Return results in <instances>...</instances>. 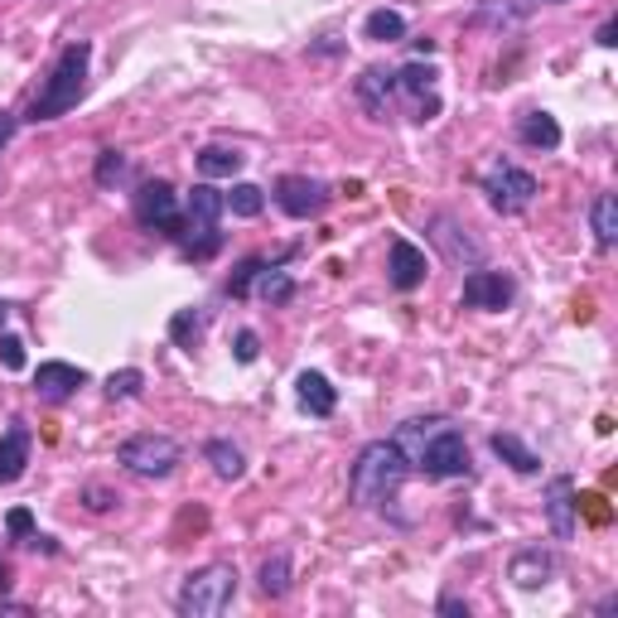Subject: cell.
<instances>
[{
	"label": "cell",
	"mask_w": 618,
	"mask_h": 618,
	"mask_svg": "<svg viewBox=\"0 0 618 618\" xmlns=\"http://www.w3.org/2000/svg\"><path fill=\"white\" fill-rule=\"evenodd\" d=\"M411 464L406 454H401L392 440H372V445L358 449V459H353L348 469V498L358 502V508H392L401 484H406Z\"/></svg>",
	"instance_id": "1"
},
{
	"label": "cell",
	"mask_w": 618,
	"mask_h": 618,
	"mask_svg": "<svg viewBox=\"0 0 618 618\" xmlns=\"http://www.w3.org/2000/svg\"><path fill=\"white\" fill-rule=\"evenodd\" d=\"M87 68H93V44H87V40L63 44L54 73H48L44 87L34 93V102H30V111H24V121L40 126V121L68 117V111L83 102V93H87Z\"/></svg>",
	"instance_id": "2"
},
{
	"label": "cell",
	"mask_w": 618,
	"mask_h": 618,
	"mask_svg": "<svg viewBox=\"0 0 618 618\" xmlns=\"http://www.w3.org/2000/svg\"><path fill=\"white\" fill-rule=\"evenodd\" d=\"M223 194L213 184H194V194H188V208H184V227H180V251L184 261H208L223 251Z\"/></svg>",
	"instance_id": "3"
},
{
	"label": "cell",
	"mask_w": 618,
	"mask_h": 618,
	"mask_svg": "<svg viewBox=\"0 0 618 618\" xmlns=\"http://www.w3.org/2000/svg\"><path fill=\"white\" fill-rule=\"evenodd\" d=\"M232 599H237V565L213 561L204 571L184 575L180 595H174V609H180V618H218L232 609Z\"/></svg>",
	"instance_id": "4"
},
{
	"label": "cell",
	"mask_w": 618,
	"mask_h": 618,
	"mask_svg": "<svg viewBox=\"0 0 618 618\" xmlns=\"http://www.w3.org/2000/svg\"><path fill=\"white\" fill-rule=\"evenodd\" d=\"M536 194H541L536 174H527L522 165H512V160H494V165L484 170V198L494 213H502V218L527 213L536 204Z\"/></svg>",
	"instance_id": "5"
},
{
	"label": "cell",
	"mask_w": 618,
	"mask_h": 618,
	"mask_svg": "<svg viewBox=\"0 0 618 618\" xmlns=\"http://www.w3.org/2000/svg\"><path fill=\"white\" fill-rule=\"evenodd\" d=\"M411 469L425 474V478H435V484H449V478H469V474H474L469 440L454 431V425H445V431H435L431 440H425V449L415 454Z\"/></svg>",
	"instance_id": "6"
},
{
	"label": "cell",
	"mask_w": 618,
	"mask_h": 618,
	"mask_svg": "<svg viewBox=\"0 0 618 618\" xmlns=\"http://www.w3.org/2000/svg\"><path fill=\"white\" fill-rule=\"evenodd\" d=\"M117 464L141 478H170L184 464V449L170 435H131V440H121Z\"/></svg>",
	"instance_id": "7"
},
{
	"label": "cell",
	"mask_w": 618,
	"mask_h": 618,
	"mask_svg": "<svg viewBox=\"0 0 618 618\" xmlns=\"http://www.w3.org/2000/svg\"><path fill=\"white\" fill-rule=\"evenodd\" d=\"M131 213L145 232H165V237H180L184 227V213H180V194H174L170 180H145L141 188L131 194Z\"/></svg>",
	"instance_id": "8"
},
{
	"label": "cell",
	"mask_w": 618,
	"mask_h": 618,
	"mask_svg": "<svg viewBox=\"0 0 618 618\" xmlns=\"http://www.w3.org/2000/svg\"><path fill=\"white\" fill-rule=\"evenodd\" d=\"M329 204H334V188L324 180H310V174H281V180H275V208H281L285 218L310 223Z\"/></svg>",
	"instance_id": "9"
},
{
	"label": "cell",
	"mask_w": 618,
	"mask_h": 618,
	"mask_svg": "<svg viewBox=\"0 0 618 618\" xmlns=\"http://www.w3.org/2000/svg\"><path fill=\"white\" fill-rule=\"evenodd\" d=\"M397 97H406L415 121H435L440 117V73L421 58L406 63V68H397Z\"/></svg>",
	"instance_id": "10"
},
{
	"label": "cell",
	"mask_w": 618,
	"mask_h": 618,
	"mask_svg": "<svg viewBox=\"0 0 618 618\" xmlns=\"http://www.w3.org/2000/svg\"><path fill=\"white\" fill-rule=\"evenodd\" d=\"M512 295H517V281H512L508 271L474 267L469 275H464V305H469V310L498 314V310H508V305H512Z\"/></svg>",
	"instance_id": "11"
},
{
	"label": "cell",
	"mask_w": 618,
	"mask_h": 618,
	"mask_svg": "<svg viewBox=\"0 0 618 618\" xmlns=\"http://www.w3.org/2000/svg\"><path fill=\"white\" fill-rule=\"evenodd\" d=\"M431 242L440 247V257L449 261V267H484V247L469 237V227L459 218H449V213H435L431 218Z\"/></svg>",
	"instance_id": "12"
},
{
	"label": "cell",
	"mask_w": 618,
	"mask_h": 618,
	"mask_svg": "<svg viewBox=\"0 0 618 618\" xmlns=\"http://www.w3.org/2000/svg\"><path fill=\"white\" fill-rule=\"evenodd\" d=\"M546 522H551V536L556 541H571L575 536V527H579V488H575V478L571 474H556L546 484Z\"/></svg>",
	"instance_id": "13"
},
{
	"label": "cell",
	"mask_w": 618,
	"mask_h": 618,
	"mask_svg": "<svg viewBox=\"0 0 618 618\" xmlns=\"http://www.w3.org/2000/svg\"><path fill=\"white\" fill-rule=\"evenodd\" d=\"M387 275H392V285L401 295H411L415 285H425V275H431V261H425V251L406 242V237H392V247H387Z\"/></svg>",
	"instance_id": "14"
},
{
	"label": "cell",
	"mask_w": 618,
	"mask_h": 618,
	"mask_svg": "<svg viewBox=\"0 0 618 618\" xmlns=\"http://www.w3.org/2000/svg\"><path fill=\"white\" fill-rule=\"evenodd\" d=\"M551 575H556V556L546 546H522L508 561V579L517 589H541V585H551Z\"/></svg>",
	"instance_id": "15"
},
{
	"label": "cell",
	"mask_w": 618,
	"mask_h": 618,
	"mask_svg": "<svg viewBox=\"0 0 618 618\" xmlns=\"http://www.w3.org/2000/svg\"><path fill=\"white\" fill-rule=\"evenodd\" d=\"M78 387H87V372L73 368V362H40V372H34V392L40 401H68Z\"/></svg>",
	"instance_id": "16"
},
{
	"label": "cell",
	"mask_w": 618,
	"mask_h": 618,
	"mask_svg": "<svg viewBox=\"0 0 618 618\" xmlns=\"http://www.w3.org/2000/svg\"><path fill=\"white\" fill-rule=\"evenodd\" d=\"M30 449H34V435L24 421H10V431L0 435V484H20L24 464H30Z\"/></svg>",
	"instance_id": "17"
},
{
	"label": "cell",
	"mask_w": 618,
	"mask_h": 618,
	"mask_svg": "<svg viewBox=\"0 0 618 618\" xmlns=\"http://www.w3.org/2000/svg\"><path fill=\"white\" fill-rule=\"evenodd\" d=\"M353 93H358V102L368 107L377 121H387V111H392V97H397V68H368Z\"/></svg>",
	"instance_id": "18"
},
{
	"label": "cell",
	"mask_w": 618,
	"mask_h": 618,
	"mask_svg": "<svg viewBox=\"0 0 618 618\" xmlns=\"http://www.w3.org/2000/svg\"><path fill=\"white\" fill-rule=\"evenodd\" d=\"M295 401H300V411L319 415V421L338 411V392H334V382L324 372H300L295 377Z\"/></svg>",
	"instance_id": "19"
},
{
	"label": "cell",
	"mask_w": 618,
	"mask_h": 618,
	"mask_svg": "<svg viewBox=\"0 0 618 618\" xmlns=\"http://www.w3.org/2000/svg\"><path fill=\"white\" fill-rule=\"evenodd\" d=\"M449 425V415H411V421H401L397 425V435H392V445L406 454V464H415V454L425 449V440H431L435 431H445Z\"/></svg>",
	"instance_id": "20"
},
{
	"label": "cell",
	"mask_w": 618,
	"mask_h": 618,
	"mask_svg": "<svg viewBox=\"0 0 618 618\" xmlns=\"http://www.w3.org/2000/svg\"><path fill=\"white\" fill-rule=\"evenodd\" d=\"M517 141L532 150H556L561 145V121L551 111H522L517 117Z\"/></svg>",
	"instance_id": "21"
},
{
	"label": "cell",
	"mask_w": 618,
	"mask_h": 618,
	"mask_svg": "<svg viewBox=\"0 0 618 618\" xmlns=\"http://www.w3.org/2000/svg\"><path fill=\"white\" fill-rule=\"evenodd\" d=\"M194 165H198L204 180H232V174L247 165V155H242V150H232V145H204L194 155Z\"/></svg>",
	"instance_id": "22"
},
{
	"label": "cell",
	"mask_w": 618,
	"mask_h": 618,
	"mask_svg": "<svg viewBox=\"0 0 618 618\" xmlns=\"http://www.w3.org/2000/svg\"><path fill=\"white\" fill-rule=\"evenodd\" d=\"M257 295L267 300L271 310L290 305V300H295V275H290L285 267H275V261H267V267L257 271Z\"/></svg>",
	"instance_id": "23"
},
{
	"label": "cell",
	"mask_w": 618,
	"mask_h": 618,
	"mask_svg": "<svg viewBox=\"0 0 618 618\" xmlns=\"http://www.w3.org/2000/svg\"><path fill=\"white\" fill-rule=\"evenodd\" d=\"M362 40L401 44V40H406V15H401V10H372V15L362 20Z\"/></svg>",
	"instance_id": "24"
},
{
	"label": "cell",
	"mask_w": 618,
	"mask_h": 618,
	"mask_svg": "<svg viewBox=\"0 0 618 618\" xmlns=\"http://www.w3.org/2000/svg\"><path fill=\"white\" fill-rule=\"evenodd\" d=\"M488 445H494V454H498L502 464H508L512 474H536V469H541V459H536V454L527 449L517 435H508V431H498L494 440H488Z\"/></svg>",
	"instance_id": "25"
},
{
	"label": "cell",
	"mask_w": 618,
	"mask_h": 618,
	"mask_svg": "<svg viewBox=\"0 0 618 618\" xmlns=\"http://www.w3.org/2000/svg\"><path fill=\"white\" fill-rule=\"evenodd\" d=\"M589 227H595L599 251H609L618 242V198L614 194H599L595 204H589Z\"/></svg>",
	"instance_id": "26"
},
{
	"label": "cell",
	"mask_w": 618,
	"mask_h": 618,
	"mask_svg": "<svg viewBox=\"0 0 618 618\" xmlns=\"http://www.w3.org/2000/svg\"><path fill=\"white\" fill-rule=\"evenodd\" d=\"M204 459L213 464V474L227 478V484H232V478H242V469H247L242 449H237L232 440H208V445H204Z\"/></svg>",
	"instance_id": "27"
},
{
	"label": "cell",
	"mask_w": 618,
	"mask_h": 618,
	"mask_svg": "<svg viewBox=\"0 0 618 618\" xmlns=\"http://www.w3.org/2000/svg\"><path fill=\"white\" fill-rule=\"evenodd\" d=\"M257 585H261V595H267V599H285V589H290V556H285V551H275V556L261 561Z\"/></svg>",
	"instance_id": "28"
},
{
	"label": "cell",
	"mask_w": 618,
	"mask_h": 618,
	"mask_svg": "<svg viewBox=\"0 0 618 618\" xmlns=\"http://www.w3.org/2000/svg\"><path fill=\"white\" fill-rule=\"evenodd\" d=\"M223 204L232 218H261L267 208V188L261 184H232V194H223Z\"/></svg>",
	"instance_id": "29"
},
{
	"label": "cell",
	"mask_w": 618,
	"mask_h": 618,
	"mask_svg": "<svg viewBox=\"0 0 618 618\" xmlns=\"http://www.w3.org/2000/svg\"><path fill=\"white\" fill-rule=\"evenodd\" d=\"M170 338L180 348L194 353L198 344H204V314L198 310H174V319H170Z\"/></svg>",
	"instance_id": "30"
},
{
	"label": "cell",
	"mask_w": 618,
	"mask_h": 618,
	"mask_svg": "<svg viewBox=\"0 0 618 618\" xmlns=\"http://www.w3.org/2000/svg\"><path fill=\"white\" fill-rule=\"evenodd\" d=\"M93 180H97V188H117L121 180H126V155L117 145H107L102 155H97V170H93Z\"/></svg>",
	"instance_id": "31"
},
{
	"label": "cell",
	"mask_w": 618,
	"mask_h": 618,
	"mask_svg": "<svg viewBox=\"0 0 618 618\" xmlns=\"http://www.w3.org/2000/svg\"><path fill=\"white\" fill-rule=\"evenodd\" d=\"M488 20H498V24H522V20H527V6H508V0H484V6L474 10L469 24H488Z\"/></svg>",
	"instance_id": "32"
},
{
	"label": "cell",
	"mask_w": 618,
	"mask_h": 618,
	"mask_svg": "<svg viewBox=\"0 0 618 618\" xmlns=\"http://www.w3.org/2000/svg\"><path fill=\"white\" fill-rule=\"evenodd\" d=\"M141 387H145V372H141V368H121V372H111V377H107V397H111V401H131V397H141Z\"/></svg>",
	"instance_id": "33"
},
{
	"label": "cell",
	"mask_w": 618,
	"mask_h": 618,
	"mask_svg": "<svg viewBox=\"0 0 618 618\" xmlns=\"http://www.w3.org/2000/svg\"><path fill=\"white\" fill-rule=\"evenodd\" d=\"M261 267H267V257H247L242 267L232 271V281H227V295H232V300H242L247 290H251V281H257V271H261Z\"/></svg>",
	"instance_id": "34"
},
{
	"label": "cell",
	"mask_w": 618,
	"mask_h": 618,
	"mask_svg": "<svg viewBox=\"0 0 618 618\" xmlns=\"http://www.w3.org/2000/svg\"><path fill=\"white\" fill-rule=\"evenodd\" d=\"M0 368H6V372H20L24 368V338L6 334V329H0Z\"/></svg>",
	"instance_id": "35"
},
{
	"label": "cell",
	"mask_w": 618,
	"mask_h": 618,
	"mask_svg": "<svg viewBox=\"0 0 618 618\" xmlns=\"http://www.w3.org/2000/svg\"><path fill=\"white\" fill-rule=\"evenodd\" d=\"M6 532L15 536V541H30V536H34V517H30V508H10Z\"/></svg>",
	"instance_id": "36"
},
{
	"label": "cell",
	"mask_w": 618,
	"mask_h": 618,
	"mask_svg": "<svg viewBox=\"0 0 618 618\" xmlns=\"http://www.w3.org/2000/svg\"><path fill=\"white\" fill-rule=\"evenodd\" d=\"M232 353H237V362H257V353H261V338L251 334V329H242L232 338Z\"/></svg>",
	"instance_id": "37"
},
{
	"label": "cell",
	"mask_w": 618,
	"mask_h": 618,
	"mask_svg": "<svg viewBox=\"0 0 618 618\" xmlns=\"http://www.w3.org/2000/svg\"><path fill=\"white\" fill-rule=\"evenodd\" d=\"M83 508L87 512H107V508H117V494H107V488H83Z\"/></svg>",
	"instance_id": "38"
},
{
	"label": "cell",
	"mask_w": 618,
	"mask_h": 618,
	"mask_svg": "<svg viewBox=\"0 0 618 618\" xmlns=\"http://www.w3.org/2000/svg\"><path fill=\"white\" fill-rule=\"evenodd\" d=\"M15 131H20V117H10V111H0V150H6L10 141H15Z\"/></svg>",
	"instance_id": "39"
},
{
	"label": "cell",
	"mask_w": 618,
	"mask_h": 618,
	"mask_svg": "<svg viewBox=\"0 0 618 618\" xmlns=\"http://www.w3.org/2000/svg\"><path fill=\"white\" fill-rule=\"evenodd\" d=\"M595 44H599V48H614V44H618V20H604V24H599Z\"/></svg>",
	"instance_id": "40"
},
{
	"label": "cell",
	"mask_w": 618,
	"mask_h": 618,
	"mask_svg": "<svg viewBox=\"0 0 618 618\" xmlns=\"http://www.w3.org/2000/svg\"><path fill=\"white\" fill-rule=\"evenodd\" d=\"M440 614H459V618H469V604H464L459 595H445V599H440Z\"/></svg>",
	"instance_id": "41"
},
{
	"label": "cell",
	"mask_w": 618,
	"mask_h": 618,
	"mask_svg": "<svg viewBox=\"0 0 618 618\" xmlns=\"http://www.w3.org/2000/svg\"><path fill=\"white\" fill-rule=\"evenodd\" d=\"M6 589H10V565L0 561V595H6Z\"/></svg>",
	"instance_id": "42"
},
{
	"label": "cell",
	"mask_w": 618,
	"mask_h": 618,
	"mask_svg": "<svg viewBox=\"0 0 618 618\" xmlns=\"http://www.w3.org/2000/svg\"><path fill=\"white\" fill-rule=\"evenodd\" d=\"M6 314H10V310H6V305H0V329H6Z\"/></svg>",
	"instance_id": "43"
}]
</instances>
